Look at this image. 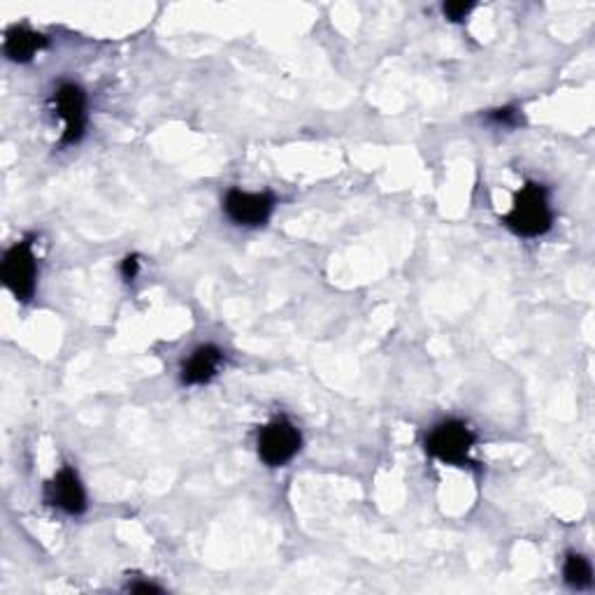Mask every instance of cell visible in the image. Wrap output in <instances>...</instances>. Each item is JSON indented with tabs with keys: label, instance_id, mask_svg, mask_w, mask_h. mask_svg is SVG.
I'll return each instance as SVG.
<instances>
[{
	"label": "cell",
	"instance_id": "1",
	"mask_svg": "<svg viewBox=\"0 0 595 595\" xmlns=\"http://www.w3.org/2000/svg\"><path fill=\"white\" fill-rule=\"evenodd\" d=\"M551 210L547 191L540 184H526L516 193L512 212L505 217V224L512 228L516 235L523 238H537L544 235L551 228Z\"/></svg>",
	"mask_w": 595,
	"mask_h": 595
},
{
	"label": "cell",
	"instance_id": "2",
	"mask_svg": "<svg viewBox=\"0 0 595 595\" xmlns=\"http://www.w3.org/2000/svg\"><path fill=\"white\" fill-rule=\"evenodd\" d=\"M475 447V433L463 421H444L428 435V454L444 463H470V449Z\"/></svg>",
	"mask_w": 595,
	"mask_h": 595
},
{
	"label": "cell",
	"instance_id": "3",
	"mask_svg": "<svg viewBox=\"0 0 595 595\" xmlns=\"http://www.w3.org/2000/svg\"><path fill=\"white\" fill-rule=\"evenodd\" d=\"M300 444H303V437H300L298 428L286 419H275L258 433V456L272 468H279L298 454Z\"/></svg>",
	"mask_w": 595,
	"mask_h": 595
},
{
	"label": "cell",
	"instance_id": "4",
	"mask_svg": "<svg viewBox=\"0 0 595 595\" xmlns=\"http://www.w3.org/2000/svg\"><path fill=\"white\" fill-rule=\"evenodd\" d=\"M35 277H38V265H35L31 242H19L5 254L0 279L19 300H28L35 291Z\"/></svg>",
	"mask_w": 595,
	"mask_h": 595
},
{
	"label": "cell",
	"instance_id": "5",
	"mask_svg": "<svg viewBox=\"0 0 595 595\" xmlns=\"http://www.w3.org/2000/svg\"><path fill=\"white\" fill-rule=\"evenodd\" d=\"M56 112L66 121L61 145H75L82 140L86 128V96L77 84H61L54 96Z\"/></svg>",
	"mask_w": 595,
	"mask_h": 595
},
{
	"label": "cell",
	"instance_id": "6",
	"mask_svg": "<svg viewBox=\"0 0 595 595\" xmlns=\"http://www.w3.org/2000/svg\"><path fill=\"white\" fill-rule=\"evenodd\" d=\"M275 198L270 193H247L233 189L226 196L224 210L231 221L240 226H263L270 219Z\"/></svg>",
	"mask_w": 595,
	"mask_h": 595
},
{
	"label": "cell",
	"instance_id": "7",
	"mask_svg": "<svg viewBox=\"0 0 595 595\" xmlns=\"http://www.w3.org/2000/svg\"><path fill=\"white\" fill-rule=\"evenodd\" d=\"M47 500L68 514H82L86 510V493L75 470L63 468L47 484Z\"/></svg>",
	"mask_w": 595,
	"mask_h": 595
},
{
	"label": "cell",
	"instance_id": "8",
	"mask_svg": "<svg viewBox=\"0 0 595 595\" xmlns=\"http://www.w3.org/2000/svg\"><path fill=\"white\" fill-rule=\"evenodd\" d=\"M224 361V354L221 349L214 347V344H205V347H198L189 356V361L182 365V382L184 384H205L214 377V372Z\"/></svg>",
	"mask_w": 595,
	"mask_h": 595
},
{
	"label": "cell",
	"instance_id": "9",
	"mask_svg": "<svg viewBox=\"0 0 595 595\" xmlns=\"http://www.w3.org/2000/svg\"><path fill=\"white\" fill-rule=\"evenodd\" d=\"M45 45H47V40L42 38L40 33L28 31V28L14 26L12 31H7V35H5V54L17 63L31 61L33 56L38 54Z\"/></svg>",
	"mask_w": 595,
	"mask_h": 595
},
{
	"label": "cell",
	"instance_id": "10",
	"mask_svg": "<svg viewBox=\"0 0 595 595\" xmlns=\"http://www.w3.org/2000/svg\"><path fill=\"white\" fill-rule=\"evenodd\" d=\"M563 575H565V582H568L572 589H589L593 584V568L584 556L570 554L568 561H565Z\"/></svg>",
	"mask_w": 595,
	"mask_h": 595
},
{
	"label": "cell",
	"instance_id": "11",
	"mask_svg": "<svg viewBox=\"0 0 595 595\" xmlns=\"http://www.w3.org/2000/svg\"><path fill=\"white\" fill-rule=\"evenodd\" d=\"M472 3H458V0H454V3H444V17L451 19V21H463L468 14L472 12Z\"/></svg>",
	"mask_w": 595,
	"mask_h": 595
},
{
	"label": "cell",
	"instance_id": "12",
	"mask_svg": "<svg viewBox=\"0 0 595 595\" xmlns=\"http://www.w3.org/2000/svg\"><path fill=\"white\" fill-rule=\"evenodd\" d=\"M138 270H140V261L135 256H128L126 261H124V265H121V272H124V277L128 279V282H131V279H135V275H138Z\"/></svg>",
	"mask_w": 595,
	"mask_h": 595
},
{
	"label": "cell",
	"instance_id": "13",
	"mask_svg": "<svg viewBox=\"0 0 595 595\" xmlns=\"http://www.w3.org/2000/svg\"><path fill=\"white\" fill-rule=\"evenodd\" d=\"M491 119L503 121V124H514V121H516V112L510 110V107H505V110H498L496 114H493Z\"/></svg>",
	"mask_w": 595,
	"mask_h": 595
},
{
	"label": "cell",
	"instance_id": "14",
	"mask_svg": "<svg viewBox=\"0 0 595 595\" xmlns=\"http://www.w3.org/2000/svg\"><path fill=\"white\" fill-rule=\"evenodd\" d=\"M131 591L133 593H161L159 586H154V584H135V586H131Z\"/></svg>",
	"mask_w": 595,
	"mask_h": 595
}]
</instances>
